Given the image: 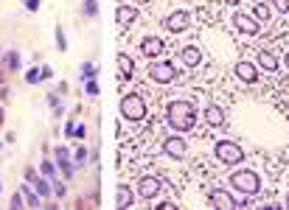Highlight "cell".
Instances as JSON below:
<instances>
[{
  "mask_svg": "<svg viewBox=\"0 0 289 210\" xmlns=\"http://www.w3.org/2000/svg\"><path fill=\"white\" fill-rule=\"evenodd\" d=\"M166 118L177 132H188V129H194V123H197V107L191 104V101H171Z\"/></svg>",
  "mask_w": 289,
  "mask_h": 210,
  "instance_id": "6da1fadb",
  "label": "cell"
},
{
  "mask_svg": "<svg viewBox=\"0 0 289 210\" xmlns=\"http://www.w3.org/2000/svg\"><path fill=\"white\" fill-rule=\"evenodd\" d=\"M230 185L244 196H256L258 191H261V177H258L256 171H250V168H242V171L230 174Z\"/></svg>",
  "mask_w": 289,
  "mask_h": 210,
  "instance_id": "7a4b0ae2",
  "label": "cell"
},
{
  "mask_svg": "<svg viewBox=\"0 0 289 210\" xmlns=\"http://www.w3.org/2000/svg\"><path fill=\"white\" fill-rule=\"evenodd\" d=\"M121 115L126 121H143L146 118V101L141 93H129L121 98Z\"/></svg>",
  "mask_w": 289,
  "mask_h": 210,
  "instance_id": "3957f363",
  "label": "cell"
},
{
  "mask_svg": "<svg viewBox=\"0 0 289 210\" xmlns=\"http://www.w3.org/2000/svg\"><path fill=\"white\" fill-rule=\"evenodd\" d=\"M214 152H216V160H219V163H225V165L244 163V149L239 146V143H233V140H219Z\"/></svg>",
  "mask_w": 289,
  "mask_h": 210,
  "instance_id": "277c9868",
  "label": "cell"
},
{
  "mask_svg": "<svg viewBox=\"0 0 289 210\" xmlns=\"http://www.w3.org/2000/svg\"><path fill=\"white\" fill-rule=\"evenodd\" d=\"M233 26H236V31L247 34V37H258V34H261V23L253 14H244V11H236V14H233Z\"/></svg>",
  "mask_w": 289,
  "mask_h": 210,
  "instance_id": "5b68a950",
  "label": "cell"
},
{
  "mask_svg": "<svg viewBox=\"0 0 289 210\" xmlns=\"http://www.w3.org/2000/svg\"><path fill=\"white\" fill-rule=\"evenodd\" d=\"M258 70L264 73H278L281 70V56L269 48H258Z\"/></svg>",
  "mask_w": 289,
  "mask_h": 210,
  "instance_id": "8992f818",
  "label": "cell"
},
{
  "mask_svg": "<svg viewBox=\"0 0 289 210\" xmlns=\"http://www.w3.org/2000/svg\"><path fill=\"white\" fill-rule=\"evenodd\" d=\"M149 76H152V81H158V84H168L174 79V65L171 62H158V65L149 68Z\"/></svg>",
  "mask_w": 289,
  "mask_h": 210,
  "instance_id": "52a82bcc",
  "label": "cell"
},
{
  "mask_svg": "<svg viewBox=\"0 0 289 210\" xmlns=\"http://www.w3.org/2000/svg\"><path fill=\"white\" fill-rule=\"evenodd\" d=\"M233 70H236V76H239L244 84H256V81H258V73H261V70H258V65L244 62V59H242V62H236V68H233Z\"/></svg>",
  "mask_w": 289,
  "mask_h": 210,
  "instance_id": "ba28073f",
  "label": "cell"
},
{
  "mask_svg": "<svg viewBox=\"0 0 289 210\" xmlns=\"http://www.w3.org/2000/svg\"><path fill=\"white\" fill-rule=\"evenodd\" d=\"M188 26H191V14H188V11H174V14L166 17V28H168V31H174V34L185 31Z\"/></svg>",
  "mask_w": 289,
  "mask_h": 210,
  "instance_id": "9c48e42d",
  "label": "cell"
},
{
  "mask_svg": "<svg viewBox=\"0 0 289 210\" xmlns=\"http://www.w3.org/2000/svg\"><path fill=\"white\" fill-rule=\"evenodd\" d=\"M163 149H166L168 157H174V160H183V157H185V152H188V146H185L183 137H166Z\"/></svg>",
  "mask_w": 289,
  "mask_h": 210,
  "instance_id": "30bf717a",
  "label": "cell"
},
{
  "mask_svg": "<svg viewBox=\"0 0 289 210\" xmlns=\"http://www.w3.org/2000/svg\"><path fill=\"white\" fill-rule=\"evenodd\" d=\"M163 51H166V45H163V39H160V37H146L141 42V53H143V56H149V59L160 56Z\"/></svg>",
  "mask_w": 289,
  "mask_h": 210,
  "instance_id": "8fae6325",
  "label": "cell"
},
{
  "mask_svg": "<svg viewBox=\"0 0 289 210\" xmlns=\"http://www.w3.org/2000/svg\"><path fill=\"white\" fill-rule=\"evenodd\" d=\"M210 205L227 210V207H242V202H236L227 191H214V194H210Z\"/></svg>",
  "mask_w": 289,
  "mask_h": 210,
  "instance_id": "7c38bea8",
  "label": "cell"
},
{
  "mask_svg": "<svg viewBox=\"0 0 289 210\" xmlns=\"http://www.w3.org/2000/svg\"><path fill=\"white\" fill-rule=\"evenodd\" d=\"M138 191H141L143 199H152V196L160 194V179L158 177H143L141 185H138Z\"/></svg>",
  "mask_w": 289,
  "mask_h": 210,
  "instance_id": "4fadbf2b",
  "label": "cell"
},
{
  "mask_svg": "<svg viewBox=\"0 0 289 210\" xmlns=\"http://www.w3.org/2000/svg\"><path fill=\"white\" fill-rule=\"evenodd\" d=\"M138 20V9L135 6H118L115 9V23L118 26H132Z\"/></svg>",
  "mask_w": 289,
  "mask_h": 210,
  "instance_id": "5bb4252c",
  "label": "cell"
},
{
  "mask_svg": "<svg viewBox=\"0 0 289 210\" xmlns=\"http://www.w3.org/2000/svg\"><path fill=\"white\" fill-rule=\"evenodd\" d=\"M205 121L210 126H222V123H225V110H222V107H216V104H210L208 110H205Z\"/></svg>",
  "mask_w": 289,
  "mask_h": 210,
  "instance_id": "9a60e30c",
  "label": "cell"
},
{
  "mask_svg": "<svg viewBox=\"0 0 289 210\" xmlns=\"http://www.w3.org/2000/svg\"><path fill=\"white\" fill-rule=\"evenodd\" d=\"M118 70H121L124 79H132V73H135V62H132V56L118 53Z\"/></svg>",
  "mask_w": 289,
  "mask_h": 210,
  "instance_id": "2e32d148",
  "label": "cell"
},
{
  "mask_svg": "<svg viewBox=\"0 0 289 210\" xmlns=\"http://www.w3.org/2000/svg\"><path fill=\"white\" fill-rule=\"evenodd\" d=\"M200 59H202L200 48H194V45H185V51H183V62L188 65V68H194V65H200Z\"/></svg>",
  "mask_w": 289,
  "mask_h": 210,
  "instance_id": "e0dca14e",
  "label": "cell"
},
{
  "mask_svg": "<svg viewBox=\"0 0 289 210\" xmlns=\"http://www.w3.org/2000/svg\"><path fill=\"white\" fill-rule=\"evenodd\" d=\"M115 205L121 207V210L132 207V191L126 188V185H121V188H118V194H115Z\"/></svg>",
  "mask_w": 289,
  "mask_h": 210,
  "instance_id": "ac0fdd59",
  "label": "cell"
},
{
  "mask_svg": "<svg viewBox=\"0 0 289 210\" xmlns=\"http://www.w3.org/2000/svg\"><path fill=\"white\" fill-rule=\"evenodd\" d=\"M253 17H256L258 23H267L269 17H273V9H269V3H256V6H253Z\"/></svg>",
  "mask_w": 289,
  "mask_h": 210,
  "instance_id": "d6986e66",
  "label": "cell"
},
{
  "mask_svg": "<svg viewBox=\"0 0 289 210\" xmlns=\"http://www.w3.org/2000/svg\"><path fill=\"white\" fill-rule=\"evenodd\" d=\"M6 65H9L11 70H17V68H20V53H17V51H9V53H6Z\"/></svg>",
  "mask_w": 289,
  "mask_h": 210,
  "instance_id": "ffe728a7",
  "label": "cell"
},
{
  "mask_svg": "<svg viewBox=\"0 0 289 210\" xmlns=\"http://www.w3.org/2000/svg\"><path fill=\"white\" fill-rule=\"evenodd\" d=\"M23 196L28 199V205L31 207H40V196H34V191L28 188V185H23Z\"/></svg>",
  "mask_w": 289,
  "mask_h": 210,
  "instance_id": "44dd1931",
  "label": "cell"
},
{
  "mask_svg": "<svg viewBox=\"0 0 289 210\" xmlns=\"http://www.w3.org/2000/svg\"><path fill=\"white\" fill-rule=\"evenodd\" d=\"M26 81L28 84H37V81H42V68H31L26 73Z\"/></svg>",
  "mask_w": 289,
  "mask_h": 210,
  "instance_id": "7402d4cb",
  "label": "cell"
},
{
  "mask_svg": "<svg viewBox=\"0 0 289 210\" xmlns=\"http://www.w3.org/2000/svg\"><path fill=\"white\" fill-rule=\"evenodd\" d=\"M56 48L59 51H68V37H65L62 26H56Z\"/></svg>",
  "mask_w": 289,
  "mask_h": 210,
  "instance_id": "603a6c76",
  "label": "cell"
},
{
  "mask_svg": "<svg viewBox=\"0 0 289 210\" xmlns=\"http://www.w3.org/2000/svg\"><path fill=\"white\" fill-rule=\"evenodd\" d=\"M82 9H84V14L87 17H95V11H99V0H84Z\"/></svg>",
  "mask_w": 289,
  "mask_h": 210,
  "instance_id": "cb8c5ba5",
  "label": "cell"
},
{
  "mask_svg": "<svg viewBox=\"0 0 289 210\" xmlns=\"http://www.w3.org/2000/svg\"><path fill=\"white\" fill-rule=\"evenodd\" d=\"M82 76H84V79H93V76H95V65L93 62H84L82 65Z\"/></svg>",
  "mask_w": 289,
  "mask_h": 210,
  "instance_id": "d4e9b609",
  "label": "cell"
},
{
  "mask_svg": "<svg viewBox=\"0 0 289 210\" xmlns=\"http://www.w3.org/2000/svg\"><path fill=\"white\" fill-rule=\"evenodd\" d=\"M273 6H275V11H281V14L289 11V0H273Z\"/></svg>",
  "mask_w": 289,
  "mask_h": 210,
  "instance_id": "484cf974",
  "label": "cell"
},
{
  "mask_svg": "<svg viewBox=\"0 0 289 210\" xmlns=\"http://www.w3.org/2000/svg\"><path fill=\"white\" fill-rule=\"evenodd\" d=\"M73 160H76L79 165H84V163H87V152H84V149L79 146V149H76V154H73Z\"/></svg>",
  "mask_w": 289,
  "mask_h": 210,
  "instance_id": "4316f807",
  "label": "cell"
},
{
  "mask_svg": "<svg viewBox=\"0 0 289 210\" xmlns=\"http://www.w3.org/2000/svg\"><path fill=\"white\" fill-rule=\"evenodd\" d=\"M34 182H37V194H40V196H48V191H51V188H48L45 179H34Z\"/></svg>",
  "mask_w": 289,
  "mask_h": 210,
  "instance_id": "83f0119b",
  "label": "cell"
},
{
  "mask_svg": "<svg viewBox=\"0 0 289 210\" xmlns=\"http://www.w3.org/2000/svg\"><path fill=\"white\" fill-rule=\"evenodd\" d=\"M53 171H56V168H53L51 160H42V174H45V177H53Z\"/></svg>",
  "mask_w": 289,
  "mask_h": 210,
  "instance_id": "f1b7e54d",
  "label": "cell"
},
{
  "mask_svg": "<svg viewBox=\"0 0 289 210\" xmlns=\"http://www.w3.org/2000/svg\"><path fill=\"white\" fill-rule=\"evenodd\" d=\"M84 90H87V95H99V84H95L93 79H87V84H84Z\"/></svg>",
  "mask_w": 289,
  "mask_h": 210,
  "instance_id": "f546056e",
  "label": "cell"
},
{
  "mask_svg": "<svg viewBox=\"0 0 289 210\" xmlns=\"http://www.w3.org/2000/svg\"><path fill=\"white\" fill-rule=\"evenodd\" d=\"M11 207H14V210L26 207V205H23V194H14V196H11Z\"/></svg>",
  "mask_w": 289,
  "mask_h": 210,
  "instance_id": "4dcf8cb0",
  "label": "cell"
},
{
  "mask_svg": "<svg viewBox=\"0 0 289 210\" xmlns=\"http://www.w3.org/2000/svg\"><path fill=\"white\" fill-rule=\"evenodd\" d=\"M65 160H68V149L59 146V149H56V163H65Z\"/></svg>",
  "mask_w": 289,
  "mask_h": 210,
  "instance_id": "1f68e13d",
  "label": "cell"
},
{
  "mask_svg": "<svg viewBox=\"0 0 289 210\" xmlns=\"http://www.w3.org/2000/svg\"><path fill=\"white\" fill-rule=\"evenodd\" d=\"M40 3L42 0H26V9L28 11H40Z\"/></svg>",
  "mask_w": 289,
  "mask_h": 210,
  "instance_id": "d6a6232c",
  "label": "cell"
},
{
  "mask_svg": "<svg viewBox=\"0 0 289 210\" xmlns=\"http://www.w3.org/2000/svg\"><path fill=\"white\" fill-rule=\"evenodd\" d=\"M53 194H56V196H65V185L56 182V185H53Z\"/></svg>",
  "mask_w": 289,
  "mask_h": 210,
  "instance_id": "836d02e7",
  "label": "cell"
},
{
  "mask_svg": "<svg viewBox=\"0 0 289 210\" xmlns=\"http://www.w3.org/2000/svg\"><path fill=\"white\" fill-rule=\"evenodd\" d=\"M158 210H177V205H171V202H163V205H158Z\"/></svg>",
  "mask_w": 289,
  "mask_h": 210,
  "instance_id": "e575fe53",
  "label": "cell"
},
{
  "mask_svg": "<svg viewBox=\"0 0 289 210\" xmlns=\"http://www.w3.org/2000/svg\"><path fill=\"white\" fill-rule=\"evenodd\" d=\"M284 68L289 70V51H284Z\"/></svg>",
  "mask_w": 289,
  "mask_h": 210,
  "instance_id": "d590c367",
  "label": "cell"
},
{
  "mask_svg": "<svg viewBox=\"0 0 289 210\" xmlns=\"http://www.w3.org/2000/svg\"><path fill=\"white\" fill-rule=\"evenodd\" d=\"M225 3H230V6H236V3H242V0H225Z\"/></svg>",
  "mask_w": 289,
  "mask_h": 210,
  "instance_id": "8d00e7d4",
  "label": "cell"
},
{
  "mask_svg": "<svg viewBox=\"0 0 289 210\" xmlns=\"http://www.w3.org/2000/svg\"><path fill=\"white\" fill-rule=\"evenodd\" d=\"M135 3H146V0H135Z\"/></svg>",
  "mask_w": 289,
  "mask_h": 210,
  "instance_id": "74e56055",
  "label": "cell"
}]
</instances>
